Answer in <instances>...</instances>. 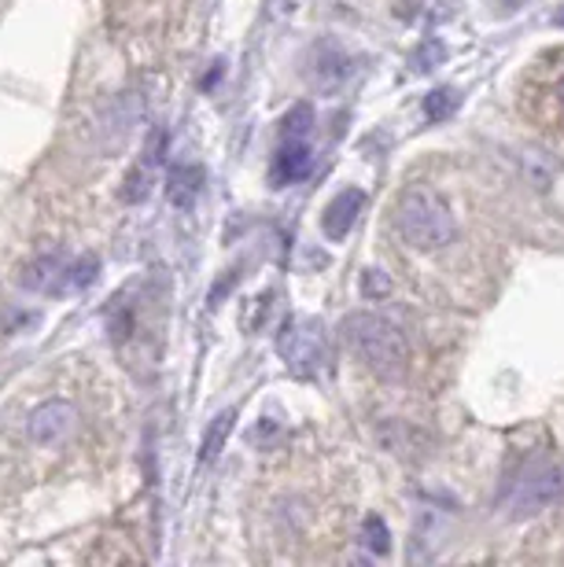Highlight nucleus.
Listing matches in <instances>:
<instances>
[{
    "instance_id": "obj_1",
    "label": "nucleus",
    "mask_w": 564,
    "mask_h": 567,
    "mask_svg": "<svg viewBox=\"0 0 564 567\" xmlns=\"http://www.w3.org/2000/svg\"><path fill=\"white\" fill-rule=\"evenodd\" d=\"M343 336L347 343L355 347V354L366 361L369 372H377L383 380L402 377L406 365H410V343H406V332L394 321L380 313H351L343 321Z\"/></svg>"
},
{
    "instance_id": "obj_2",
    "label": "nucleus",
    "mask_w": 564,
    "mask_h": 567,
    "mask_svg": "<svg viewBox=\"0 0 564 567\" xmlns=\"http://www.w3.org/2000/svg\"><path fill=\"white\" fill-rule=\"evenodd\" d=\"M394 229L402 233L406 244L417 251H439V247L454 244L458 225L450 214L447 199L432 188H410L394 203Z\"/></svg>"
},
{
    "instance_id": "obj_3",
    "label": "nucleus",
    "mask_w": 564,
    "mask_h": 567,
    "mask_svg": "<svg viewBox=\"0 0 564 567\" xmlns=\"http://www.w3.org/2000/svg\"><path fill=\"white\" fill-rule=\"evenodd\" d=\"M277 350L296 377H318L329 365V339H325L321 321H314V317H291V321H285L277 336Z\"/></svg>"
},
{
    "instance_id": "obj_4",
    "label": "nucleus",
    "mask_w": 564,
    "mask_h": 567,
    "mask_svg": "<svg viewBox=\"0 0 564 567\" xmlns=\"http://www.w3.org/2000/svg\"><path fill=\"white\" fill-rule=\"evenodd\" d=\"M564 497V461H532L513 483L510 513L513 519H532L546 513L550 505Z\"/></svg>"
},
{
    "instance_id": "obj_5",
    "label": "nucleus",
    "mask_w": 564,
    "mask_h": 567,
    "mask_svg": "<svg viewBox=\"0 0 564 567\" xmlns=\"http://www.w3.org/2000/svg\"><path fill=\"white\" fill-rule=\"evenodd\" d=\"M96 258H82V262H66L63 255L38 258L33 266H27L22 284L41 295H66V291H82L96 280Z\"/></svg>"
},
{
    "instance_id": "obj_6",
    "label": "nucleus",
    "mask_w": 564,
    "mask_h": 567,
    "mask_svg": "<svg viewBox=\"0 0 564 567\" xmlns=\"http://www.w3.org/2000/svg\"><path fill=\"white\" fill-rule=\"evenodd\" d=\"M78 427V410L71 402H49L30 416L27 435L33 446H60L63 439H71V431Z\"/></svg>"
},
{
    "instance_id": "obj_7",
    "label": "nucleus",
    "mask_w": 564,
    "mask_h": 567,
    "mask_svg": "<svg viewBox=\"0 0 564 567\" xmlns=\"http://www.w3.org/2000/svg\"><path fill=\"white\" fill-rule=\"evenodd\" d=\"M351 78V55H347L340 44L321 41L318 49L310 52V85L318 93H340Z\"/></svg>"
},
{
    "instance_id": "obj_8",
    "label": "nucleus",
    "mask_w": 564,
    "mask_h": 567,
    "mask_svg": "<svg viewBox=\"0 0 564 567\" xmlns=\"http://www.w3.org/2000/svg\"><path fill=\"white\" fill-rule=\"evenodd\" d=\"M314 166V147L307 137H280V147L274 155V169H269V181H274L277 188L285 185H296L310 174Z\"/></svg>"
},
{
    "instance_id": "obj_9",
    "label": "nucleus",
    "mask_w": 564,
    "mask_h": 567,
    "mask_svg": "<svg viewBox=\"0 0 564 567\" xmlns=\"http://www.w3.org/2000/svg\"><path fill=\"white\" fill-rule=\"evenodd\" d=\"M362 210H366V192L362 188H343L321 214L325 236H329V240H347V233L358 225Z\"/></svg>"
},
{
    "instance_id": "obj_10",
    "label": "nucleus",
    "mask_w": 564,
    "mask_h": 567,
    "mask_svg": "<svg viewBox=\"0 0 564 567\" xmlns=\"http://www.w3.org/2000/svg\"><path fill=\"white\" fill-rule=\"evenodd\" d=\"M199 188H203L199 166H174L171 177H166V196H171L174 207H192V199L199 196Z\"/></svg>"
},
{
    "instance_id": "obj_11",
    "label": "nucleus",
    "mask_w": 564,
    "mask_h": 567,
    "mask_svg": "<svg viewBox=\"0 0 564 567\" xmlns=\"http://www.w3.org/2000/svg\"><path fill=\"white\" fill-rule=\"evenodd\" d=\"M233 421H236V413H233V410H225V413H218V416H214V421H211V427H207V435H203V446H199V464H211V461H218L222 446H225V442H229Z\"/></svg>"
},
{
    "instance_id": "obj_12",
    "label": "nucleus",
    "mask_w": 564,
    "mask_h": 567,
    "mask_svg": "<svg viewBox=\"0 0 564 567\" xmlns=\"http://www.w3.org/2000/svg\"><path fill=\"white\" fill-rule=\"evenodd\" d=\"M521 166L527 169V177L535 181V188H546L550 181L557 177V158H550L546 152H539V147H527Z\"/></svg>"
},
{
    "instance_id": "obj_13",
    "label": "nucleus",
    "mask_w": 564,
    "mask_h": 567,
    "mask_svg": "<svg viewBox=\"0 0 564 567\" xmlns=\"http://www.w3.org/2000/svg\"><path fill=\"white\" fill-rule=\"evenodd\" d=\"M458 104H461V96H458V89H450V85H439V89H432V93L424 96V115L432 118V122H443V118H450L458 111Z\"/></svg>"
},
{
    "instance_id": "obj_14",
    "label": "nucleus",
    "mask_w": 564,
    "mask_h": 567,
    "mask_svg": "<svg viewBox=\"0 0 564 567\" xmlns=\"http://www.w3.org/2000/svg\"><path fill=\"white\" fill-rule=\"evenodd\" d=\"M362 546L373 553V557H388L391 530H388V524H383L380 516H366V524H362Z\"/></svg>"
},
{
    "instance_id": "obj_15",
    "label": "nucleus",
    "mask_w": 564,
    "mask_h": 567,
    "mask_svg": "<svg viewBox=\"0 0 564 567\" xmlns=\"http://www.w3.org/2000/svg\"><path fill=\"white\" fill-rule=\"evenodd\" d=\"M447 60V44L439 41V38H428V41H421L413 49V55H410V66L417 74H424V71H432L435 63H443Z\"/></svg>"
},
{
    "instance_id": "obj_16",
    "label": "nucleus",
    "mask_w": 564,
    "mask_h": 567,
    "mask_svg": "<svg viewBox=\"0 0 564 567\" xmlns=\"http://www.w3.org/2000/svg\"><path fill=\"white\" fill-rule=\"evenodd\" d=\"M310 126H314V111L310 104H299L280 122V137H310Z\"/></svg>"
},
{
    "instance_id": "obj_17",
    "label": "nucleus",
    "mask_w": 564,
    "mask_h": 567,
    "mask_svg": "<svg viewBox=\"0 0 564 567\" xmlns=\"http://www.w3.org/2000/svg\"><path fill=\"white\" fill-rule=\"evenodd\" d=\"M362 295H366V299H383V295H391V280L383 277V269H366V274H362Z\"/></svg>"
},
{
    "instance_id": "obj_18",
    "label": "nucleus",
    "mask_w": 564,
    "mask_h": 567,
    "mask_svg": "<svg viewBox=\"0 0 564 567\" xmlns=\"http://www.w3.org/2000/svg\"><path fill=\"white\" fill-rule=\"evenodd\" d=\"M554 27H564V4H561V8L554 11Z\"/></svg>"
},
{
    "instance_id": "obj_19",
    "label": "nucleus",
    "mask_w": 564,
    "mask_h": 567,
    "mask_svg": "<svg viewBox=\"0 0 564 567\" xmlns=\"http://www.w3.org/2000/svg\"><path fill=\"white\" fill-rule=\"evenodd\" d=\"M557 96H561V104H564V78H561V85H557Z\"/></svg>"
},
{
    "instance_id": "obj_20",
    "label": "nucleus",
    "mask_w": 564,
    "mask_h": 567,
    "mask_svg": "<svg viewBox=\"0 0 564 567\" xmlns=\"http://www.w3.org/2000/svg\"><path fill=\"white\" fill-rule=\"evenodd\" d=\"M505 4H510V8H516V4H521V0H505Z\"/></svg>"
}]
</instances>
